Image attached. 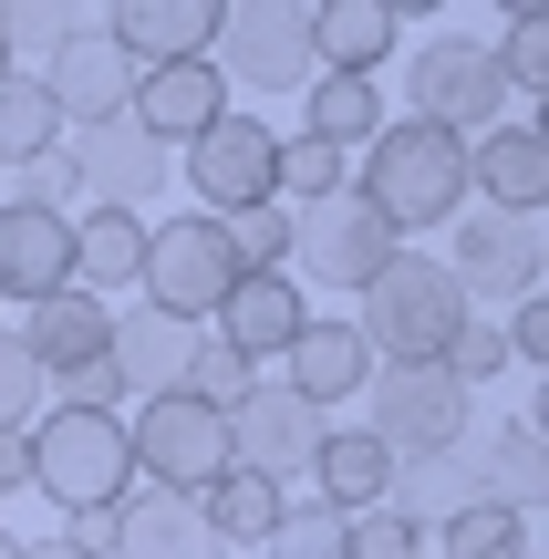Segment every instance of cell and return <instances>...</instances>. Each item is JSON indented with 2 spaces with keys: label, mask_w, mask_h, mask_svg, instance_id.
<instances>
[{
  "label": "cell",
  "mask_w": 549,
  "mask_h": 559,
  "mask_svg": "<svg viewBox=\"0 0 549 559\" xmlns=\"http://www.w3.org/2000/svg\"><path fill=\"white\" fill-rule=\"evenodd\" d=\"M353 198H363L405 249L426 239V228H456V218H467V135H446V124H415V115H384V135L363 145V177H353Z\"/></svg>",
  "instance_id": "obj_1"
},
{
  "label": "cell",
  "mask_w": 549,
  "mask_h": 559,
  "mask_svg": "<svg viewBox=\"0 0 549 559\" xmlns=\"http://www.w3.org/2000/svg\"><path fill=\"white\" fill-rule=\"evenodd\" d=\"M373 362H446V342L467 332V290L446 280V260L426 249H394L384 270L363 280V311H353Z\"/></svg>",
  "instance_id": "obj_2"
},
{
  "label": "cell",
  "mask_w": 549,
  "mask_h": 559,
  "mask_svg": "<svg viewBox=\"0 0 549 559\" xmlns=\"http://www.w3.org/2000/svg\"><path fill=\"white\" fill-rule=\"evenodd\" d=\"M32 445V487L62 508V519H94V508L135 498V456H124V415H83V404H52V415L21 425Z\"/></svg>",
  "instance_id": "obj_3"
},
{
  "label": "cell",
  "mask_w": 549,
  "mask_h": 559,
  "mask_svg": "<svg viewBox=\"0 0 549 559\" xmlns=\"http://www.w3.org/2000/svg\"><path fill=\"white\" fill-rule=\"evenodd\" d=\"M363 404H373V425L363 436L384 445L394 466H426V456H446V445H467L477 436V394L446 373V362H373V383H363Z\"/></svg>",
  "instance_id": "obj_4"
},
{
  "label": "cell",
  "mask_w": 549,
  "mask_h": 559,
  "mask_svg": "<svg viewBox=\"0 0 549 559\" xmlns=\"http://www.w3.org/2000/svg\"><path fill=\"white\" fill-rule=\"evenodd\" d=\"M135 290H145V311H166V321H218V300L239 290V249H228V228L218 218H145V270H135Z\"/></svg>",
  "instance_id": "obj_5"
},
{
  "label": "cell",
  "mask_w": 549,
  "mask_h": 559,
  "mask_svg": "<svg viewBox=\"0 0 549 559\" xmlns=\"http://www.w3.org/2000/svg\"><path fill=\"white\" fill-rule=\"evenodd\" d=\"M405 104L415 124H446V135H488L509 124V83H498V52L477 32H435L405 52Z\"/></svg>",
  "instance_id": "obj_6"
},
{
  "label": "cell",
  "mask_w": 549,
  "mask_h": 559,
  "mask_svg": "<svg viewBox=\"0 0 549 559\" xmlns=\"http://www.w3.org/2000/svg\"><path fill=\"white\" fill-rule=\"evenodd\" d=\"M124 456H135V487L198 498V487L228 477V415H207V404H187V394H156L124 425Z\"/></svg>",
  "instance_id": "obj_7"
},
{
  "label": "cell",
  "mask_w": 549,
  "mask_h": 559,
  "mask_svg": "<svg viewBox=\"0 0 549 559\" xmlns=\"http://www.w3.org/2000/svg\"><path fill=\"white\" fill-rule=\"evenodd\" d=\"M218 83L249 94H301L322 62H311V0H228L218 11Z\"/></svg>",
  "instance_id": "obj_8"
},
{
  "label": "cell",
  "mask_w": 549,
  "mask_h": 559,
  "mask_svg": "<svg viewBox=\"0 0 549 559\" xmlns=\"http://www.w3.org/2000/svg\"><path fill=\"white\" fill-rule=\"evenodd\" d=\"M394 249H405V239H394V228L373 218L353 187H343V198H322V207H290V280L311 270V280H332V290L363 300V280L384 270Z\"/></svg>",
  "instance_id": "obj_9"
},
{
  "label": "cell",
  "mask_w": 549,
  "mask_h": 559,
  "mask_svg": "<svg viewBox=\"0 0 549 559\" xmlns=\"http://www.w3.org/2000/svg\"><path fill=\"white\" fill-rule=\"evenodd\" d=\"M446 280L456 290H488V300H529L549 280V228L539 218H498V207H467V218L446 228Z\"/></svg>",
  "instance_id": "obj_10"
},
{
  "label": "cell",
  "mask_w": 549,
  "mask_h": 559,
  "mask_svg": "<svg viewBox=\"0 0 549 559\" xmlns=\"http://www.w3.org/2000/svg\"><path fill=\"white\" fill-rule=\"evenodd\" d=\"M270 145H281V135H270L260 115H239V104H228L198 145H177L187 187H198V218H239V207L270 198Z\"/></svg>",
  "instance_id": "obj_11"
},
{
  "label": "cell",
  "mask_w": 549,
  "mask_h": 559,
  "mask_svg": "<svg viewBox=\"0 0 549 559\" xmlns=\"http://www.w3.org/2000/svg\"><path fill=\"white\" fill-rule=\"evenodd\" d=\"M41 94H52V115H62V135H94V124H115L124 104H135V62L104 41V21L83 11V32L62 41L52 62H41Z\"/></svg>",
  "instance_id": "obj_12"
},
{
  "label": "cell",
  "mask_w": 549,
  "mask_h": 559,
  "mask_svg": "<svg viewBox=\"0 0 549 559\" xmlns=\"http://www.w3.org/2000/svg\"><path fill=\"white\" fill-rule=\"evenodd\" d=\"M62 145H73L83 207H135V218H145V198H156V187H177V156H166V145L145 135L135 115L94 124V135H62Z\"/></svg>",
  "instance_id": "obj_13"
},
{
  "label": "cell",
  "mask_w": 549,
  "mask_h": 559,
  "mask_svg": "<svg viewBox=\"0 0 549 559\" xmlns=\"http://www.w3.org/2000/svg\"><path fill=\"white\" fill-rule=\"evenodd\" d=\"M218 11L228 0H115L104 21V41H115L135 73H156V62H207L218 52Z\"/></svg>",
  "instance_id": "obj_14"
},
{
  "label": "cell",
  "mask_w": 549,
  "mask_h": 559,
  "mask_svg": "<svg viewBox=\"0 0 549 559\" xmlns=\"http://www.w3.org/2000/svg\"><path fill=\"white\" fill-rule=\"evenodd\" d=\"M467 198H488L498 218H539L549 207V135L539 115H509L488 135H467Z\"/></svg>",
  "instance_id": "obj_15"
},
{
  "label": "cell",
  "mask_w": 549,
  "mask_h": 559,
  "mask_svg": "<svg viewBox=\"0 0 549 559\" xmlns=\"http://www.w3.org/2000/svg\"><path fill=\"white\" fill-rule=\"evenodd\" d=\"M311 445H322V415H311L301 394H281V383H260V394L228 415V466H249V477H270V487L311 477Z\"/></svg>",
  "instance_id": "obj_16"
},
{
  "label": "cell",
  "mask_w": 549,
  "mask_h": 559,
  "mask_svg": "<svg viewBox=\"0 0 549 559\" xmlns=\"http://www.w3.org/2000/svg\"><path fill=\"white\" fill-rule=\"evenodd\" d=\"M301 321H311V300H301V280H290V270H239V290L218 300L207 342H218V353H239V362H270V353H290V342H301Z\"/></svg>",
  "instance_id": "obj_17"
},
{
  "label": "cell",
  "mask_w": 549,
  "mask_h": 559,
  "mask_svg": "<svg viewBox=\"0 0 549 559\" xmlns=\"http://www.w3.org/2000/svg\"><path fill=\"white\" fill-rule=\"evenodd\" d=\"M405 21H426V11H415V0H322V11H311V62L373 83L405 52Z\"/></svg>",
  "instance_id": "obj_18"
},
{
  "label": "cell",
  "mask_w": 549,
  "mask_h": 559,
  "mask_svg": "<svg viewBox=\"0 0 549 559\" xmlns=\"http://www.w3.org/2000/svg\"><path fill=\"white\" fill-rule=\"evenodd\" d=\"M363 383H373V353H363V332H353L343 311H332V321L311 311V321H301V342L281 353V394H301L311 415H332V404H353Z\"/></svg>",
  "instance_id": "obj_19"
},
{
  "label": "cell",
  "mask_w": 549,
  "mask_h": 559,
  "mask_svg": "<svg viewBox=\"0 0 549 559\" xmlns=\"http://www.w3.org/2000/svg\"><path fill=\"white\" fill-rule=\"evenodd\" d=\"M124 115L177 156V145H198L207 124L228 115V83H218V62H156V73H135V104H124Z\"/></svg>",
  "instance_id": "obj_20"
},
{
  "label": "cell",
  "mask_w": 549,
  "mask_h": 559,
  "mask_svg": "<svg viewBox=\"0 0 549 559\" xmlns=\"http://www.w3.org/2000/svg\"><path fill=\"white\" fill-rule=\"evenodd\" d=\"M73 290V218H52V207H0V300H52Z\"/></svg>",
  "instance_id": "obj_21"
},
{
  "label": "cell",
  "mask_w": 549,
  "mask_h": 559,
  "mask_svg": "<svg viewBox=\"0 0 549 559\" xmlns=\"http://www.w3.org/2000/svg\"><path fill=\"white\" fill-rule=\"evenodd\" d=\"M187 353H198V332H187V321H166V311H115L104 321V362H115V383L135 404H156V394H177L187 383Z\"/></svg>",
  "instance_id": "obj_22"
},
{
  "label": "cell",
  "mask_w": 549,
  "mask_h": 559,
  "mask_svg": "<svg viewBox=\"0 0 549 559\" xmlns=\"http://www.w3.org/2000/svg\"><path fill=\"white\" fill-rule=\"evenodd\" d=\"M104 300H83V290H52V300H32V311H21V353H32V373L41 383H73V373H94L104 362Z\"/></svg>",
  "instance_id": "obj_23"
},
{
  "label": "cell",
  "mask_w": 549,
  "mask_h": 559,
  "mask_svg": "<svg viewBox=\"0 0 549 559\" xmlns=\"http://www.w3.org/2000/svg\"><path fill=\"white\" fill-rule=\"evenodd\" d=\"M394 477H405V466H394L384 445L363 436V425H322V445H311V498H322L332 519H363V508H384Z\"/></svg>",
  "instance_id": "obj_24"
},
{
  "label": "cell",
  "mask_w": 549,
  "mask_h": 559,
  "mask_svg": "<svg viewBox=\"0 0 549 559\" xmlns=\"http://www.w3.org/2000/svg\"><path fill=\"white\" fill-rule=\"evenodd\" d=\"M104 559H228L218 539H207L198 498H156V487H135V498L115 508V549Z\"/></svg>",
  "instance_id": "obj_25"
},
{
  "label": "cell",
  "mask_w": 549,
  "mask_h": 559,
  "mask_svg": "<svg viewBox=\"0 0 549 559\" xmlns=\"http://www.w3.org/2000/svg\"><path fill=\"white\" fill-rule=\"evenodd\" d=\"M145 270V218L135 207H73V290L104 300V290H135Z\"/></svg>",
  "instance_id": "obj_26"
},
{
  "label": "cell",
  "mask_w": 549,
  "mask_h": 559,
  "mask_svg": "<svg viewBox=\"0 0 549 559\" xmlns=\"http://www.w3.org/2000/svg\"><path fill=\"white\" fill-rule=\"evenodd\" d=\"M281 508H290V487L249 477V466H228L218 487H198V519H207V539H218V549H260L270 528H281Z\"/></svg>",
  "instance_id": "obj_27"
},
{
  "label": "cell",
  "mask_w": 549,
  "mask_h": 559,
  "mask_svg": "<svg viewBox=\"0 0 549 559\" xmlns=\"http://www.w3.org/2000/svg\"><path fill=\"white\" fill-rule=\"evenodd\" d=\"M301 94H311V124H301V135L343 145V156H363V145L384 135V94H373L363 73H311Z\"/></svg>",
  "instance_id": "obj_28"
},
{
  "label": "cell",
  "mask_w": 549,
  "mask_h": 559,
  "mask_svg": "<svg viewBox=\"0 0 549 559\" xmlns=\"http://www.w3.org/2000/svg\"><path fill=\"white\" fill-rule=\"evenodd\" d=\"M435 559H539V519L477 498V508H456V519H435Z\"/></svg>",
  "instance_id": "obj_29"
},
{
  "label": "cell",
  "mask_w": 549,
  "mask_h": 559,
  "mask_svg": "<svg viewBox=\"0 0 549 559\" xmlns=\"http://www.w3.org/2000/svg\"><path fill=\"white\" fill-rule=\"evenodd\" d=\"M62 145V115L41 94V73H0V166H32Z\"/></svg>",
  "instance_id": "obj_30"
},
{
  "label": "cell",
  "mask_w": 549,
  "mask_h": 559,
  "mask_svg": "<svg viewBox=\"0 0 549 559\" xmlns=\"http://www.w3.org/2000/svg\"><path fill=\"white\" fill-rule=\"evenodd\" d=\"M73 32H83V11H62V0H0V41H11V73H41V62H52Z\"/></svg>",
  "instance_id": "obj_31"
},
{
  "label": "cell",
  "mask_w": 549,
  "mask_h": 559,
  "mask_svg": "<svg viewBox=\"0 0 549 559\" xmlns=\"http://www.w3.org/2000/svg\"><path fill=\"white\" fill-rule=\"evenodd\" d=\"M177 394H187V404H207V415H239V404L260 394V362H239V353H218V342H198Z\"/></svg>",
  "instance_id": "obj_32"
},
{
  "label": "cell",
  "mask_w": 549,
  "mask_h": 559,
  "mask_svg": "<svg viewBox=\"0 0 549 559\" xmlns=\"http://www.w3.org/2000/svg\"><path fill=\"white\" fill-rule=\"evenodd\" d=\"M218 228H228V249H239V270H290V207L281 198L239 207V218H218Z\"/></svg>",
  "instance_id": "obj_33"
},
{
  "label": "cell",
  "mask_w": 549,
  "mask_h": 559,
  "mask_svg": "<svg viewBox=\"0 0 549 559\" xmlns=\"http://www.w3.org/2000/svg\"><path fill=\"white\" fill-rule=\"evenodd\" d=\"M260 549H270V559H343V519H332L322 498H290L281 528H270Z\"/></svg>",
  "instance_id": "obj_34"
},
{
  "label": "cell",
  "mask_w": 549,
  "mask_h": 559,
  "mask_svg": "<svg viewBox=\"0 0 549 559\" xmlns=\"http://www.w3.org/2000/svg\"><path fill=\"white\" fill-rule=\"evenodd\" d=\"M498 83H509V94H539V83H549V11H529V0L509 11V52H498Z\"/></svg>",
  "instance_id": "obj_35"
},
{
  "label": "cell",
  "mask_w": 549,
  "mask_h": 559,
  "mask_svg": "<svg viewBox=\"0 0 549 559\" xmlns=\"http://www.w3.org/2000/svg\"><path fill=\"white\" fill-rule=\"evenodd\" d=\"M343 559H426V528L394 508H363V519H343Z\"/></svg>",
  "instance_id": "obj_36"
},
{
  "label": "cell",
  "mask_w": 549,
  "mask_h": 559,
  "mask_svg": "<svg viewBox=\"0 0 549 559\" xmlns=\"http://www.w3.org/2000/svg\"><path fill=\"white\" fill-rule=\"evenodd\" d=\"M11 177H21V207H52V218H73V207H83V177H73V145H52V156L11 166Z\"/></svg>",
  "instance_id": "obj_37"
},
{
  "label": "cell",
  "mask_w": 549,
  "mask_h": 559,
  "mask_svg": "<svg viewBox=\"0 0 549 559\" xmlns=\"http://www.w3.org/2000/svg\"><path fill=\"white\" fill-rule=\"evenodd\" d=\"M32 415H41V373H32V353L0 332V425H32Z\"/></svg>",
  "instance_id": "obj_38"
},
{
  "label": "cell",
  "mask_w": 549,
  "mask_h": 559,
  "mask_svg": "<svg viewBox=\"0 0 549 559\" xmlns=\"http://www.w3.org/2000/svg\"><path fill=\"white\" fill-rule=\"evenodd\" d=\"M11 487H32V445H21V425H0V498Z\"/></svg>",
  "instance_id": "obj_39"
},
{
  "label": "cell",
  "mask_w": 549,
  "mask_h": 559,
  "mask_svg": "<svg viewBox=\"0 0 549 559\" xmlns=\"http://www.w3.org/2000/svg\"><path fill=\"white\" fill-rule=\"evenodd\" d=\"M21 559H83V549H62V539H21Z\"/></svg>",
  "instance_id": "obj_40"
},
{
  "label": "cell",
  "mask_w": 549,
  "mask_h": 559,
  "mask_svg": "<svg viewBox=\"0 0 549 559\" xmlns=\"http://www.w3.org/2000/svg\"><path fill=\"white\" fill-rule=\"evenodd\" d=\"M0 559H21V539H11V519H0Z\"/></svg>",
  "instance_id": "obj_41"
},
{
  "label": "cell",
  "mask_w": 549,
  "mask_h": 559,
  "mask_svg": "<svg viewBox=\"0 0 549 559\" xmlns=\"http://www.w3.org/2000/svg\"><path fill=\"white\" fill-rule=\"evenodd\" d=\"M0 73H11V41H0Z\"/></svg>",
  "instance_id": "obj_42"
},
{
  "label": "cell",
  "mask_w": 549,
  "mask_h": 559,
  "mask_svg": "<svg viewBox=\"0 0 549 559\" xmlns=\"http://www.w3.org/2000/svg\"><path fill=\"white\" fill-rule=\"evenodd\" d=\"M0 519H11V498H0Z\"/></svg>",
  "instance_id": "obj_43"
}]
</instances>
